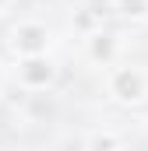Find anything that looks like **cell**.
<instances>
[{"label": "cell", "instance_id": "obj_9", "mask_svg": "<svg viewBox=\"0 0 148 151\" xmlns=\"http://www.w3.org/2000/svg\"><path fill=\"white\" fill-rule=\"evenodd\" d=\"M0 81H4V67H0Z\"/></svg>", "mask_w": 148, "mask_h": 151}, {"label": "cell", "instance_id": "obj_6", "mask_svg": "<svg viewBox=\"0 0 148 151\" xmlns=\"http://www.w3.org/2000/svg\"><path fill=\"white\" fill-rule=\"evenodd\" d=\"M116 11L127 18H145L148 14V0H116Z\"/></svg>", "mask_w": 148, "mask_h": 151}, {"label": "cell", "instance_id": "obj_7", "mask_svg": "<svg viewBox=\"0 0 148 151\" xmlns=\"http://www.w3.org/2000/svg\"><path fill=\"white\" fill-rule=\"evenodd\" d=\"M74 25H78L81 32H92V28H95V14H92V11H78ZM92 35H95V32H92Z\"/></svg>", "mask_w": 148, "mask_h": 151}, {"label": "cell", "instance_id": "obj_5", "mask_svg": "<svg viewBox=\"0 0 148 151\" xmlns=\"http://www.w3.org/2000/svg\"><path fill=\"white\" fill-rule=\"evenodd\" d=\"M85 151H120V141L113 134H95V137H88Z\"/></svg>", "mask_w": 148, "mask_h": 151}, {"label": "cell", "instance_id": "obj_3", "mask_svg": "<svg viewBox=\"0 0 148 151\" xmlns=\"http://www.w3.org/2000/svg\"><path fill=\"white\" fill-rule=\"evenodd\" d=\"M53 63L46 60V56H25L21 63H18V77H21V84L25 88H32V91H42V88H49L53 84Z\"/></svg>", "mask_w": 148, "mask_h": 151}, {"label": "cell", "instance_id": "obj_1", "mask_svg": "<svg viewBox=\"0 0 148 151\" xmlns=\"http://www.w3.org/2000/svg\"><path fill=\"white\" fill-rule=\"evenodd\" d=\"M148 91V81L138 67H116L110 74V95L116 102H141Z\"/></svg>", "mask_w": 148, "mask_h": 151}, {"label": "cell", "instance_id": "obj_2", "mask_svg": "<svg viewBox=\"0 0 148 151\" xmlns=\"http://www.w3.org/2000/svg\"><path fill=\"white\" fill-rule=\"evenodd\" d=\"M46 46H49V32L46 25L39 21H25L11 32V49L25 60V56H46Z\"/></svg>", "mask_w": 148, "mask_h": 151}, {"label": "cell", "instance_id": "obj_8", "mask_svg": "<svg viewBox=\"0 0 148 151\" xmlns=\"http://www.w3.org/2000/svg\"><path fill=\"white\" fill-rule=\"evenodd\" d=\"M7 4H11V0H0V14H4V11H7Z\"/></svg>", "mask_w": 148, "mask_h": 151}, {"label": "cell", "instance_id": "obj_4", "mask_svg": "<svg viewBox=\"0 0 148 151\" xmlns=\"http://www.w3.org/2000/svg\"><path fill=\"white\" fill-rule=\"evenodd\" d=\"M88 56H92L95 63L110 67L113 60H116V35H106V32L88 35Z\"/></svg>", "mask_w": 148, "mask_h": 151}]
</instances>
